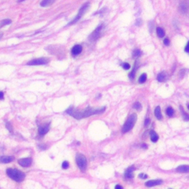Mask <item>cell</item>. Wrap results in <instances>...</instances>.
Listing matches in <instances>:
<instances>
[{"mask_svg": "<svg viewBox=\"0 0 189 189\" xmlns=\"http://www.w3.org/2000/svg\"><path fill=\"white\" fill-rule=\"evenodd\" d=\"M2 34L1 33V34H0V38H2Z\"/></svg>", "mask_w": 189, "mask_h": 189, "instance_id": "cell-39", "label": "cell"}, {"mask_svg": "<svg viewBox=\"0 0 189 189\" xmlns=\"http://www.w3.org/2000/svg\"><path fill=\"white\" fill-rule=\"evenodd\" d=\"M11 22H12V21L9 19H6L2 20L1 22H0V28L5 27V26L6 25H8V24H10Z\"/></svg>", "mask_w": 189, "mask_h": 189, "instance_id": "cell-20", "label": "cell"}, {"mask_svg": "<svg viewBox=\"0 0 189 189\" xmlns=\"http://www.w3.org/2000/svg\"><path fill=\"white\" fill-rule=\"evenodd\" d=\"M133 108L135 109L136 110H141L142 108V105L141 104V103L138 101L135 102V103L133 104Z\"/></svg>", "mask_w": 189, "mask_h": 189, "instance_id": "cell-24", "label": "cell"}, {"mask_svg": "<svg viewBox=\"0 0 189 189\" xmlns=\"http://www.w3.org/2000/svg\"><path fill=\"white\" fill-rule=\"evenodd\" d=\"M104 111L105 107L101 109H92L90 107H88L86 109L79 111L78 109H74L73 107H70L66 111V112H67L68 115L73 116V118L79 120V119L88 118V117L92 116V115H94L101 114V113H103Z\"/></svg>", "mask_w": 189, "mask_h": 189, "instance_id": "cell-1", "label": "cell"}, {"mask_svg": "<svg viewBox=\"0 0 189 189\" xmlns=\"http://www.w3.org/2000/svg\"><path fill=\"white\" fill-rule=\"evenodd\" d=\"M164 44L166 45V46H169V45L170 44V41L169 39H164V41H163Z\"/></svg>", "mask_w": 189, "mask_h": 189, "instance_id": "cell-33", "label": "cell"}, {"mask_svg": "<svg viewBox=\"0 0 189 189\" xmlns=\"http://www.w3.org/2000/svg\"><path fill=\"white\" fill-rule=\"evenodd\" d=\"M50 59L47 58H34L27 62V65L29 66H37V65H44L49 63Z\"/></svg>", "mask_w": 189, "mask_h": 189, "instance_id": "cell-7", "label": "cell"}, {"mask_svg": "<svg viewBox=\"0 0 189 189\" xmlns=\"http://www.w3.org/2000/svg\"><path fill=\"white\" fill-rule=\"evenodd\" d=\"M24 1H25V0H18V1H17V2H18V3L23 2H24Z\"/></svg>", "mask_w": 189, "mask_h": 189, "instance_id": "cell-38", "label": "cell"}, {"mask_svg": "<svg viewBox=\"0 0 189 189\" xmlns=\"http://www.w3.org/2000/svg\"><path fill=\"white\" fill-rule=\"evenodd\" d=\"M49 130H50V124H49L40 126L39 127V135L40 136H44L49 132Z\"/></svg>", "mask_w": 189, "mask_h": 189, "instance_id": "cell-10", "label": "cell"}, {"mask_svg": "<svg viewBox=\"0 0 189 189\" xmlns=\"http://www.w3.org/2000/svg\"><path fill=\"white\" fill-rule=\"evenodd\" d=\"M90 2H85L84 5H83L81 7V8L79 9L78 14L75 16V18L73 19L72 20L71 22H69V23L68 24L67 26H70V25H73V24H74L75 23H77V22H78V21L80 20L81 18H82V16L85 14V13L87 11L89 7H90Z\"/></svg>", "mask_w": 189, "mask_h": 189, "instance_id": "cell-3", "label": "cell"}, {"mask_svg": "<svg viewBox=\"0 0 189 189\" xmlns=\"http://www.w3.org/2000/svg\"><path fill=\"white\" fill-rule=\"evenodd\" d=\"M157 34H158V37L162 38L165 36V31H164V30L162 29V28L158 27L157 28Z\"/></svg>", "mask_w": 189, "mask_h": 189, "instance_id": "cell-21", "label": "cell"}, {"mask_svg": "<svg viewBox=\"0 0 189 189\" xmlns=\"http://www.w3.org/2000/svg\"><path fill=\"white\" fill-rule=\"evenodd\" d=\"M146 79H147L146 74H145V73H143V74H142L141 76H140L138 81H139V83H141V84H143V83H144L146 81Z\"/></svg>", "mask_w": 189, "mask_h": 189, "instance_id": "cell-22", "label": "cell"}, {"mask_svg": "<svg viewBox=\"0 0 189 189\" xmlns=\"http://www.w3.org/2000/svg\"><path fill=\"white\" fill-rule=\"evenodd\" d=\"M166 114L169 115V117L173 116L174 114V110L173 108H171V107H168V108L166 109Z\"/></svg>", "mask_w": 189, "mask_h": 189, "instance_id": "cell-23", "label": "cell"}, {"mask_svg": "<svg viewBox=\"0 0 189 189\" xmlns=\"http://www.w3.org/2000/svg\"><path fill=\"white\" fill-rule=\"evenodd\" d=\"M56 0H42L40 2V6L43 7H47L50 6L53 4Z\"/></svg>", "mask_w": 189, "mask_h": 189, "instance_id": "cell-16", "label": "cell"}, {"mask_svg": "<svg viewBox=\"0 0 189 189\" xmlns=\"http://www.w3.org/2000/svg\"><path fill=\"white\" fill-rule=\"evenodd\" d=\"M14 160L12 156H0V163H9Z\"/></svg>", "mask_w": 189, "mask_h": 189, "instance_id": "cell-13", "label": "cell"}, {"mask_svg": "<svg viewBox=\"0 0 189 189\" xmlns=\"http://www.w3.org/2000/svg\"><path fill=\"white\" fill-rule=\"evenodd\" d=\"M135 68H136V66H135V67H134V69H132V71L131 72V73H129V75H128V76H129V78H130V79H134V78H135V73H136Z\"/></svg>", "mask_w": 189, "mask_h": 189, "instance_id": "cell-26", "label": "cell"}, {"mask_svg": "<svg viewBox=\"0 0 189 189\" xmlns=\"http://www.w3.org/2000/svg\"><path fill=\"white\" fill-rule=\"evenodd\" d=\"M177 171L179 173H189V166L188 165H183L179 166L177 168Z\"/></svg>", "mask_w": 189, "mask_h": 189, "instance_id": "cell-15", "label": "cell"}, {"mask_svg": "<svg viewBox=\"0 0 189 189\" xmlns=\"http://www.w3.org/2000/svg\"><path fill=\"white\" fill-rule=\"evenodd\" d=\"M69 162H68L67 161H64L63 163H62L61 167H62V169H68V168H69Z\"/></svg>", "mask_w": 189, "mask_h": 189, "instance_id": "cell-28", "label": "cell"}, {"mask_svg": "<svg viewBox=\"0 0 189 189\" xmlns=\"http://www.w3.org/2000/svg\"><path fill=\"white\" fill-rule=\"evenodd\" d=\"M135 170V168L134 166H131L128 169L126 170L125 172V177L127 179H131L133 178L134 175H133V171Z\"/></svg>", "mask_w": 189, "mask_h": 189, "instance_id": "cell-14", "label": "cell"}, {"mask_svg": "<svg viewBox=\"0 0 189 189\" xmlns=\"http://www.w3.org/2000/svg\"><path fill=\"white\" fill-rule=\"evenodd\" d=\"M150 137H151V141L154 143H155L159 140V136L158 134L156 133L154 130H151L150 131Z\"/></svg>", "mask_w": 189, "mask_h": 189, "instance_id": "cell-17", "label": "cell"}, {"mask_svg": "<svg viewBox=\"0 0 189 189\" xmlns=\"http://www.w3.org/2000/svg\"><path fill=\"white\" fill-rule=\"evenodd\" d=\"M122 67L124 69H126V70H128V69H130V64H128V63H124V64H122Z\"/></svg>", "mask_w": 189, "mask_h": 189, "instance_id": "cell-29", "label": "cell"}, {"mask_svg": "<svg viewBox=\"0 0 189 189\" xmlns=\"http://www.w3.org/2000/svg\"><path fill=\"white\" fill-rule=\"evenodd\" d=\"M75 161L78 167L83 172L86 171V167H87V160H86V157L82 154H77L75 157Z\"/></svg>", "mask_w": 189, "mask_h": 189, "instance_id": "cell-5", "label": "cell"}, {"mask_svg": "<svg viewBox=\"0 0 189 189\" xmlns=\"http://www.w3.org/2000/svg\"><path fill=\"white\" fill-rule=\"evenodd\" d=\"M82 50H83L82 46L80 44H76V45H75L73 48H72L71 53L73 56H78V55L80 54L81 52H82Z\"/></svg>", "mask_w": 189, "mask_h": 189, "instance_id": "cell-11", "label": "cell"}, {"mask_svg": "<svg viewBox=\"0 0 189 189\" xmlns=\"http://www.w3.org/2000/svg\"><path fill=\"white\" fill-rule=\"evenodd\" d=\"M141 54H142V52L140 50H134V52H133V56L135 58H137V57H139V56H141Z\"/></svg>", "mask_w": 189, "mask_h": 189, "instance_id": "cell-25", "label": "cell"}, {"mask_svg": "<svg viewBox=\"0 0 189 189\" xmlns=\"http://www.w3.org/2000/svg\"><path fill=\"white\" fill-rule=\"evenodd\" d=\"M6 173L7 175L10 179H12L13 180L16 181L17 183L22 182L24 179V177H25V174L22 171L16 169H7Z\"/></svg>", "mask_w": 189, "mask_h": 189, "instance_id": "cell-2", "label": "cell"}, {"mask_svg": "<svg viewBox=\"0 0 189 189\" xmlns=\"http://www.w3.org/2000/svg\"><path fill=\"white\" fill-rule=\"evenodd\" d=\"M141 147H143L144 149H146L147 148V145L145 144V143H143V144L141 145Z\"/></svg>", "mask_w": 189, "mask_h": 189, "instance_id": "cell-37", "label": "cell"}, {"mask_svg": "<svg viewBox=\"0 0 189 189\" xmlns=\"http://www.w3.org/2000/svg\"><path fill=\"white\" fill-rule=\"evenodd\" d=\"M162 181L161 179H154V180H149L148 182L145 183V186L147 187H154L156 186H159V185H161Z\"/></svg>", "mask_w": 189, "mask_h": 189, "instance_id": "cell-12", "label": "cell"}, {"mask_svg": "<svg viewBox=\"0 0 189 189\" xmlns=\"http://www.w3.org/2000/svg\"><path fill=\"white\" fill-rule=\"evenodd\" d=\"M18 163L22 167H29L32 164L31 158H23L18 160Z\"/></svg>", "mask_w": 189, "mask_h": 189, "instance_id": "cell-9", "label": "cell"}, {"mask_svg": "<svg viewBox=\"0 0 189 189\" xmlns=\"http://www.w3.org/2000/svg\"><path fill=\"white\" fill-rule=\"evenodd\" d=\"M158 81H160V82H163V81H165V80L166 79V73H164V72H162V73H159L158 75Z\"/></svg>", "mask_w": 189, "mask_h": 189, "instance_id": "cell-19", "label": "cell"}, {"mask_svg": "<svg viewBox=\"0 0 189 189\" xmlns=\"http://www.w3.org/2000/svg\"><path fill=\"white\" fill-rule=\"evenodd\" d=\"M183 113V119H184L185 120H186V121H188L189 120V115L187 114L186 111H182Z\"/></svg>", "mask_w": 189, "mask_h": 189, "instance_id": "cell-27", "label": "cell"}, {"mask_svg": "<svg viewBox=\"0 0 189 189\" xmlns=\"http://www.w3.org/2000/svg\"><path fill=\"white\" fill-rule=\"evenodd\" d=\"M188 109H189V104H188Z\"/></svg>", "mask_w": 189, "mask_h": 189, "instance_id": "cell-40", "label": "cell"}, {"mask_svg": "<svg viewBox=\"0 0 189 189\" xmlns=\"http://www.w3.org/2000/svg\"><path fill=\"white\" fill-rule=\"evenodd\" d=\"M6 127H7V129L9 130V131H10V132H12V131H13V127H12V126H11V124H10V123H6Z\"/></svg>", "mask_w": 189, "mask_h": 189, "instance_id": "cell-30", "label": "cell"}, {"mask_svg": "<svg viewBox=\"0 0 189 189\" xmlns=\"http://www.w3.org/2000/svg\"><path fill=\"white\" fill-rule=\"evenodd\" d=\"M115 188H116V189H122L123 187L121 186H119V185H117V186H115Z\"/></svg>", "mask_w": 189, "mask_h": 189, "instance_id": "cell-36", "label": "cell"}, {"mask_svg": "<svg viewBox=\"0 0 189 189\" xmlns=\"http://www.w3.org/2000/svg\"><path fill=\"white\" fill-rule=\"evenodd\" d=\"M103 29V24H100L99 26H98V27L96 28L91 34H90V36H89V40L91 41V42H94V41H95L97 39H99L101 36V33Z\"/></svg>", "mask_w": 189, "mask_h": 189, "instance_id": "cell-6", "label": "cell"}, {"mask_svg": "<svg viewBox=\"0 0 189 189\" xmlns=\"http://www.w3.org/2000/svg\"><path fill=\"white\" fill-rule=\"evenodd\" d=\"M149 124H150V119L149 118H146L145 119V123H144V126L145 127H147L149 125Z\"/></svg>", "mask_w": 189, "mask_h": 189, "instance_id": "cell-32", "label": "cell"}, {"mask_svg": "<svg viewBox=\"0 0 189 189\" xmlns=\"http://www.w3.org/2000/svg\"><path fill=\"white\" fill-rule=\"evenodd\" d=\"M185 51H186V52H189V41L188 42V44H187L186 47H185Z\"/></svg>", "mask_w": 189, "mask_h": 189, "instance_id": "cell-34", "label": "cell"}, {"mask_svg": "<svg viewBox=\"0 0 189 189\" xmlns=\"http://www.w3.org/2000/svg\"><path fill=\"white\" fill-rule=\"evenodd\" d=\"M154 115H155L156 118L159 119V120H161V119L162 118L161 109H160V107H157L155 108V110H154Z\"/></svg>", "mask_w": 189, "mask_h": 189, "instance_id": "cell-18", "label": "cell"}, {"mask_svg": "<svg viewBox=\"0 0 189 189\" xmlns=\"http://www.w3.org/2000/svg\"><path fill=\"white\" fill-rule=\"evenodd\" d=\"M4 98V93L2 92H0V100H2Z\"/></svg>", "mask_w": 189, "mask_h": 189, "instance_id": "cell-35", "label": "cell"}, {"mask_svg": "<svg viewBox=\"0 0 189 189\" xmlns=\"http://www.w3.org/2000/svg\"><path fill=\"white\" fill-rule=\"evenodd\" d=\"M138 177H139V178H141V179H146L147 177H148V176L145 174L141 173L138 175Z\"/></svg>", "mask_w": 189, "mask_h": 189, "instance_id": "cell-31", "label": "cell"}, {"mask_svg": "<svg viewBox=\"0 0 189 189\" xmlns=\"http://www.w3.org/2000/svg\"><path fill=\"white\" fill-rule=\"evenodd\" d=\"M179 9L182 14H187L189 10V3L186 0H183L179 5Z\"/></svg>", "mask_w": 189, "mask_h": 189, "instance_id": "cell-8", "label": "cell"}, {"mask_svg": "<svg viewBox=\"0 0 189 189\" xmlns=\"http://www.w3.org/2000/svg\"><path fill=\"white\" fill-rule=\"evenodd\" d=\"M137 120V115L132 114L128 117L125 124H124V126L122 128V132L123 133H126V132H129L132 128L135 126V124Z\"/></svg>", "mask_w": 189, "mask_h": 189, "instance_id": "cell-4", "label": "cell"}]
</instances>
